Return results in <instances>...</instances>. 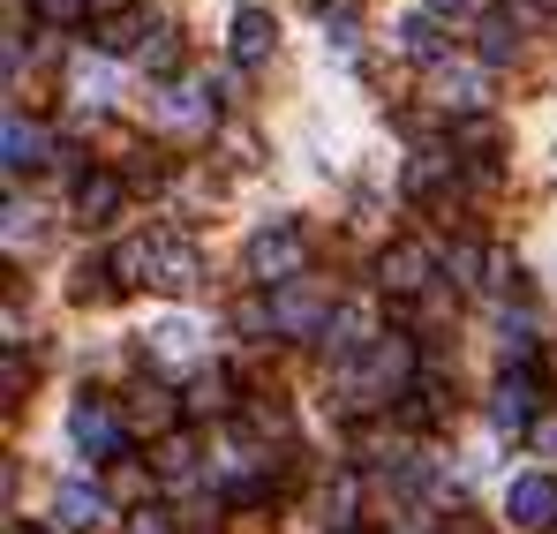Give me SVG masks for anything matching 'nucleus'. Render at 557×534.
<instances>
[{"mask_svg": "<svg viewBox=\"0 0 557 534\" xmlns=\"http://www.w3.org/2000/svg\"><path fill=\"white\" fill-rule=\"evenodd\" d=\"M144 339H151V355H159V361H188V355H196V339H203V332H196L188 316H166V324H151Z\"/></svg>", "mask_w": 557, "mask_h": 534, "instance_id": "nucleus-12", "label": "nucleus"}, {"mask_svg": "<svg viewBox=\"0 0 557 534\" xmlns=\"http://www.w3.org/2000/svg\"><path fill=\"white\" fill-rule=\"evenodd\" d=\"M174 113H182V121H211V113H219V98H211L203 84H174Z\"/></svg>", "mask_w": 557, "mask_h": 534, "instance_id": "nucleus-22", "label": "nucleus"}, {"mask_svg": "<svg viewBox=\"0 0 557 534\" xmlns=\"http://www.w3.org/2000/svg\"><path fill=\"white\" fill-rule=\"evenodd\" d=\"M151 30H159V23H151L144 8H121V15H106V23H98V53H128V46H136V38H151Z\"/></svg>", "mask_w": 557, "mask_h": 534, "instance_id": "nucleus-11", "label": "nucleus"}, {"mask_svg": "<svg viewBox=\"0 0 557 534\" xmlns=\"http://www.w3.org/2000/svg\"><path fill=\"white\" fill-rule=\"evenodd\" d=\"M272 324L286 332V339H301V332H324V324H332V309L294 278V286H278V294H272Z\"/></svg>", "mask_w": 557, "mask_h": 534, "instance_id": "nucleus-8", "label": "nucleus"}, {"mask_svg": "<svg viewBox=\"0 0 557 534\" xmlns=\"http://www.w3.org/2000/svg\"><path fill=\"white\" fill-rule=\"evenodd\" d=\"M113 271H121L128 286H159V294H188V286L203 278V264H196V249H188L182 234H136V241L113 257Z\"/></svg>", "mask_w": 557, "mask_h": 534, "instance_id": "nucleus-1", "label": "nucleus"}, {"mask_svg": "<svg viewBox=\"0 0 557 534\" xmlns=\"http://www.w3.org/2000/svg\"><path fill=\"white\" fill-rule=\"evenodd\" d=\"M30 15H38V23H53V30H69V23H84V15H91V0H30Z\"/></svg>", "mask_w": 557, "mask_h": 534, "instance_id": "nucleus-21", "label": "nucleus"}, {"mask_svg": "<svg viewBox=\"0 0 557 534\" xmlns=\"http://www.w3.org/2000/svg\"><path fill=\"white\" fill-rule=\"evenodd\" d=\"M535 399H543V392H535V376H528V369H512V376L490 392V422H497V430H528V422H535Z\"/></svg>", "mask_w": 557, "mask_h": 534, "instance_id": "nucleus-9", "label": "nucleus"}, {"mask_svg": "<svg viewBox=\"0 0 557 534\" xmlns=\"http://www.w3.org/2000/svg\"><path fill=\"white\" fill-rule=\"evenodd\" d=\"M430 278H437V257H430L422 241H392V249L376 257V286H384V294H399V301H407V294H422Z\"/></svg>", "mask_w": 557, "mask_h": 534, "instance_id": "nucleus-5", "label": "nucleus"}, {"mask_svg": "<svg viewBox=\"0 0 557 534\" xmlns=\"http://www.w3.org/2000/svg\"><path fill=\"white\" fill-rule=\"evenodd\" d=\"M399 46H407L414 61H437V53H445V30H437V15H430V8H414V15L399 23Z\"/></svg>", "mask_w": 557, "mask_h": 534, "instance_id": "nucleus-13", "label": "nucleus"}, {"mask_svg": "<svg viewBox=\"0 0 557 534\" xmlns=\"http://www.w3.org/2000/svg\"><path fill=\"white\" fill-rule=\"evenodd\" d=\"M69 437L91 451V459H113V451H121V422H113V407H106L98 392H84V399L69 407Z\"/></svg>", "mask_w": 557, "mask_h": 534, "instance_id": "nucleus-6", "label": "nucleus"}, {"mask_svg": "<svg viewBox=\"0 0 557 534\" xmlns=\"http://www.w3.org/2000/svg\"><path fill=\"white\" fill-rule=\"evenodd\" d=\"M505 520L520 534H550L557 527V482L550 474H520V482L505 489Z\"/></svg>", "mask_w": 557, "mask_h": 534, "instance_id": "nucleus-4", "label": "nucleus"}, {"mask_svg": "<svg viewBox=\"0 0 557 534\" xmlns=\"http://www.w3.org/2000/svg\"><path fill=\"white\" fill-rule=\"evenodd\" d=\"M113 203H121V174H84L76 181V211H84V219H106Z\"/></svg>", "mask_w": 557, "mask_h": 534, "instance_id": "nucleus-14", "label": "nucleus"}, {"mask_svg": "<svg viewBox=\"0 0 557 534\" xmlns=\"http://www.w3.org/2000/svg\"><path fill=\"white\" fill-rule=\"evenodd\" d=\"M188 407H174V399H166V392H136V399H128V422H144V430H166V422H182Z\"/></svg>", "mask_w": 557, "mask_h": 534, "instance_id": "nucleus-19", "label": "nucleus"}, {"mask_svg": "<svg viewBox=\"0 0 557 534\" xmlns=\"http://www.w3.org/2000/svg\"><path fill=\"white\" fill-rule=\"evenodd\" d=\"M512 53H520V30H512L505 15H482V61H490V69H505Z\"/></svg>", "mask_w": 557, "mask_h": 534, "instance_id": "nucleus-18", "label": "nucleus"}, {"mask_svg": "<svg viewBox=\"0 0 557 534\" xmlns=\"http://www.w3.org/2000/svg\"><path fill=\"white\" fill-rule=\"evenodd\" d=\"M437 105H453V113H482V76H453V69H437Z\"/></svg>", "mask_w": 557, "mask_h": 534, "instance_id": "nucleus-15", "label": "nucleus"}, {"mask_svg": "<svg viewBox=\"0 0 557 534\" xmlns=\"http://www.w3.org/2000/svg\"><path fill=\"white\" fill-rule=\"evenodd\" d=\"M128 534H174V527H166V512L144 505V512H128Z\"/></svg>", "mask_w": 557, "mask_h": 534, "instance_id": "nucleus-24", "label": "nucleus"}, {"mask_svg": "<svg viewBox=\"0 0 557 534\" xmlns=\"http://www.w3.org/2000/svg\"><path fill=\"white\" fill-rule=\"evenodd\" d=\"M53 520H61V534H98L113 520V497L91 489V482H69V489L53 497Z\"/></svg>", "mask_w": 557, "mask_h": 534, "instance_id": "nucleus-7", "label": "nucleus"}, {"mask_svg": "<svg viewBox=\"0 0 557 534\" xmlns=\"http://www.w3.org/2000/svg\"><path fill=\"white\" fill-rule=\"evenodd\" d=\"M414 392V347L399 339V332H376L370 355L347 361V399L355 407H392V399H407Z\"/></svg>", "mask_w": 557, "mask_h": 534, "instance_id": "nucleus-2", "label": "nucleus"}, {"mask_svg": "<svg viewBox=\"0 0 557 534\" xmlns=\"http://www.w3.org/2000/svg\"><path fill=\"white\" fill-rule=\"evenodd\" d=\"M347 534H362V527H347Z\"/></svg>", "mask_w": 557, "mask_h": 534, "instance_id": "nucleus-26", "label": "nucleus"}, {"mask_svg": "<svg viewBox=\"0 0 557 534\" xmlns=\"http://www.w3.org/2000/svg\"><path fill=\"white\" fill-rule=\"evenodd\" d=\"M203 414H226V376H203L188 392V422H203Z\"/></svg>", "mask_w": 557, "mask_h": 534, "instance_id": "nucleus-20", "label": "nucleus"}, {"mask_svg": "<svg viewBox=\"0 0 557 534\" xmlns=\"http://www.w3.org/2000/svg\"><path fill=\"white\" fill-rule=\"evenodd\" d=\"M174 61H182L174 30H151V46H144V69H151V76H174Z\"/></svg>", "mask_w": 557, "mask_h": 534, "instance_id": "nucleus-23", "label": "nucleus"}, {"mask_svg": "<svg viewBox=\"0 0 557 534\" xmlns=\"http://www.w3.org/2000/svg\"><path fill=\"white\" fill-rule=\"evenodd\" d=\"M430 15H460V8H474V0H422Z\"/></svg>", "mask_w": 557, "mask_h": 534, "instance_id": "nucleus-25", "label": "nucleus"}, {"mask_svg": "<svg viewBox=\"0 0 557 534\" xmlns=\"http://www.w3.org/2000/svg\"><path fill=\"white\" fill-rule=\"evenodd\" d=\"M272 46H278L272 8H234V61H242V69H257Z\"/></svg>", "mask_w": 557, "mask_h": 534, "instance_id": "nucleus-10", "label": "nucleus"}, {"mask_svg": "<svg viewBox=\"0 0 557 534\" xmlns=\"http://www.w3.org/2000/svg\"><path fill=\"white\" fill-rule=\"evenodd\" d=\"M301 271H309V241H301V226L272 219V226L249 234V278H264V286H294Z\"/></svg>", "mask_w": 557, "mask_h": 534, "instance_id": "nucleus-3", "label": "nucleus"}, {"mask_svg": "<svg viewBox=\"0 0 557 534\" xmlns=\"http://www.w3.org/2000/svg\"><path fill=\"white\" fill-rule=\"evenodd\" d=\"M38 151H46V136L23 121V113H8V174H23V166H38Z\"/></svg>", "mask_w": 557, "mask_h": 534, "instance_id": "nucleus-16", "label": "nucleus"}, {"mask_svg": "<svg viewBox=\"0 0 557 534\" xmlns=\"http://www.w3.org/2000/svg\"><path fill=\"white\" fill-rule=\"evenodd\" d=\"M15 534H23V527H15Z\"/></svg>", "mask_w": 557, "mask_h": 534, "instance_id": "nucleus-27", "label": "nucleus"}, {"mask_svg": "<svg viewBox=\"0 0 557 534\" xmlns=\"http://www.w3.org/2000/svg\"><path fill=\"white\" fill-rule=\"evenodd\" d=\"M482 271H490V249H482V241H453V257H445V278H460V286H490Z\"/></svg>", "mask_w": 557, "mask_h": 534, "instance_id": "nucleus-17", "label": "nucleus"}]
</instances>
